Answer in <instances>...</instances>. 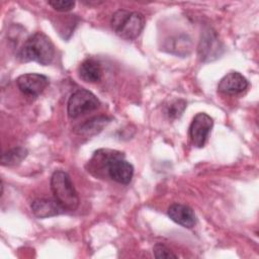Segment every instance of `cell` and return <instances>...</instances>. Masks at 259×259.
Returning <instances> with one entry per match:
<instances>
[{
  "mask_svg": "<svg viewBox=\"0 0 259 259\" xmlns=\"http://www.w3.org/2000/svg\"><path fill=\"white\" fill-rule=\"evenodd\" d=\"M165 49L171 54L185 56L191 51V40L187 35H178L166 40Z\"/></svg>",
  "mask_w": 259,
  "mask_h": 259,
  "instance_id": "obj_13",
  "label": "cell"
},
{
  "mask_svg": "<svg viewBox=\"0 0 259 259\" xmlns=\"http://www.w3.org/2000/svg\"><path fill=\"white\" fill-rule=\"evenodd\" d=\"M79 77L88 83H96L102 77V68L98 61L89 58L84 60L78 68Z\"/></svg>",
  "mask_w": 259,
  "mask_h": 259,
  "instance_id": "obj_11",
  "label": "cell"
},
{
  "mask_svg": "<svg viewBox=\"0 0 259 259\" xmlns=\"http://www.w3.org/2000/svg\"><path fill=\"white\" fill-rule=\"evenodd\" d=\"M50 81L49 78L38 73H27L20 75L16 79V84L19 90L31 97H36L48 87Z\"/></svg>",
  "mask_w": 259,
  "mask_h": 259,
  "instance_id": "obj_7",
  "label": "cell"
},
{
  "mask_svg": "<svg viewBox=\"0 0 259 259\" xmlns=\"http://www.w3.org/2000/svg\"><path fill=\"white\" fill-rule=\"evenodd\" d=\"M49 5H51L57 11L65 12V11L71 10L75 6V2L65 1V0H54V1H49Z\"/></svg>",
  "mask_w": 259,
  "mask_h": 259,
  "instance_id": "obj_17",
  "label": "cell"
},
{
  "mask_svg": "<svg viewBox=\"0 0 259 259\" xmlns=\"http://www.w3.org/2000/svg\"><path fill=\"white\" fill-rule=\"evenodd\" d=\"M109 118L106 116H95L88 120H86L84 123L80 124L76 128V133L79 135H83L86 137H91L99 132L102 131V128L109 122Z\"/></svg>",
  "mask_w": 259,
  "mask_h": 259,
  "instance_id": "obj_12",
  "label": "cell"
},
{
  "mask_svg": "<svg viewBox=\"0 0 259 259\" xmlns=\"http://www.w3.org/2000/svg\"><path fill=\"white\" fill-rule=\"evenodd\" d=\"M186 101L183 99H177L173 101L166 109V114L171 119L179 118L186 108Z\"/></svg>",
  "mask_w": 259,
  "mask_h": 259,
  "instance_id": "obj_15",
  "label": "cell"
},
{
  "mask_svg": "<svg viewBox=\"0 0 259 259\" xmlns=\"http://www.w3.org/2000/svg\"><path fill=\"white\" fill-rule=\"evenodd\" d=\"M248 87L247 79L239 72H230L225 75L218 84V90L222 93L235 95L242 93Z\"/></svg>",
  "mask_w": 259,
  "mask_h": 259,
  "instance_id": "obj_8",
  "label": "cell"
},
{
  "mask_svg": "<svg viewBox=\"0 0 259 259\" xmlns=\"http://www.w3.org/2000/svg\"><path fill=\"white\" fill-rule=\"evenodd\" d=\"M51 189L55 199L66 209L73 211L79 205V196L69 174L56 170L51 177Z\"/></svg>",
  "mask_w": 259,
  "mask_h": 259,
  "instance_id": "obj_3",
  "label": "cell"
},
{
  "mask_svg": "<svg viewBox=\"0 0 259 259\" xmlns=\"http://www.w3.org/2000/svg\"><path fill=\"white\" fill-rule=\"evenodd\" d=\"M30 208L32 213L38 219H46L59 215L66 211V209L55 198L34 199L30 204Z\"/></svg>",
  "mask_w": 259,
  "mask_h": 259,
  "instance_id": "obj_9",
  "label": "cell"
},
{
  "mask_svg": "<svg viewBox=\"0 0 259 259\" xmlns=\"http://www.w3.org/2000/svg\"><path fill=\"white\" fill-rule=\"evenodd\" d=\"M212 125L213 120L208 114L198 112L194 115L189 126V137L194 147L202 148L205 145Z\"/></svg>",
  "mask_w": 259,
  "mask_h": 259,
  "instance_id": "obj_6",
  "label": "cell"
},
{
  "mask_svg": "<svg viewBox=\"0 0 259 259\" xmlns=\"http://www.w3.org/2000/svg\"><path fill=\"white\" fill-rule=\"evenodd\" d=\"M55 57V47L44 32L36 31L29 35L19 52L23 62H36L42 66L50 65Z\"/></svg>",
  "mask_w": 259,
  "mask_h": 259,
  "instance_id": "obj_1",
  "label": "cell"
},
{
  "mask_svg": "<svg viewBox=\"0 0 259 259\" xmlns=\"http://www.w3.org/2000/svg\"><path fill=\"white\" fill-rule=\"evenodd\" d=\"M110 25L113 31L123 39L137 38L144 29L145 17L137 11L119 9L112 14Z\"/></svg>",
  "mask_w": 259,
  "mask_h": 259,
  "instance_id": "obj_2",
  "label": "cell"
},
{
  "mask_svg": "<svg viewBox=\"0 0 259 259\" xmlns=\"http://www.w3.org/2000/svg\"><path fill=\"white\" fill-rule=\"evenodd\" d=\"M153 252L156 258H177V255H175L169 248L161 243L154 246Z\"/></svg>",
  "mask_w": 259,
  "mask_h": 259,
  "instance_id": "obj_16",
  "label": "cell"
},
{
  "mask_svg": "<svg viewBox=\"0 0 259 259\" xmlns=\"http://www.w3.org/2000/svg\"><path fill=\"white\" fill-rule=\"evenodd\" d=\"M100 101L89 90L79 89L71 94L67 103V112L70 118H76L86 112L99 107Z\"/></svg>",
  "mask_w": 259,
  "mask_h": 259,
  "instance_id": "obj_5",
  "label": "cell"
},
{
  "mask_svg": "<svg viewBox=\"0 0 259 259\" xmlns=\"http://www.w3.org/2000/svg\"><path fill=\"white\" fill-rule=\"evenodd\" d=\"M168 217L176 224L190 229L194 227L196 223V217L194 210L188 205L181 203H173L168 208Z\"/></svg>",
  "mask_w": 259,
  "mask_h": 259,
  "instance_id": "obj_10",
  "label": "cell"
},
{
  "mask_svg": "<svg viewBox=\"0 0 259 259\" xmlns=\"http://www.w3.org/2000/svg\"><path fill=\"white\" fill-rule=\"evenodd\" d=\"M224 53V45L217 31L211 27H205L200 34L197 55L201 62L208 63L219 59Z\"/></svg>",
  "mask_w": 259,
  "mask_h": 259,
  "instance_id": "obj_4",
  "label": "cell"
},
{
  "mask_svg": "<svg viewBox=\"0 0 259 259\" xmlns=\"http://www.w3.org/2000/svg\"><path fill=\"white\" fill-rule=\"evenodd\" d=\"M27 156V150L22 147L13 148L1 156V165L2 166H14L22 162Z\"/></svg>",
  "mask_w": 259,
  "mask_h": 259,
  "instance_id": "obj_14",
  "label": "cell"
}]
</instances>
